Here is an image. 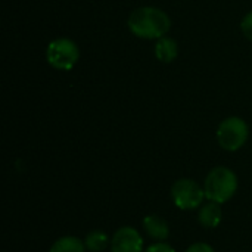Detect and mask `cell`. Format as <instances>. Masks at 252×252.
Instances as JSON below:
<instances>
[{"instance_id": "3957f363", "label": "cell", "mask_w": 252, "mask_h": 252, "mask_svg": "<svg viewBox=\"0 0 252 252\" xmlns=\"http://www.w3.org/2000/svg\"><path fill=\"white\" fill-rule=\"evenodd\" d=\"M250 127L239 117H229L220 123L217 130V142L219 145L229 152L239 151L248 140Z\"/></svg>"}, {"instance_id": "277c9868", "label": "cell", "mask_w": 252, "mask_h": 252, "mask_svg": "<svg viewBox=\"0 0 252 252\" xmlns=\"http://www.w3.org/2000/svg\"><path fill=\"white\" fill-rule=\"evenodd\" d=\"M171 199L179 210L192 211L202 207L205 196L204 188L192 179H180L171 186Z\"/></svg>"}, {"instance_id": "5bb4252c", "label": "cell", "mask_w": 252, "mask_h": 252, "mask_svg": "<svg viewBox=\"0 0 252 252\" xmlns=\"http://www.w3.org/2000/svg\"><path fill=\"white\" fill-rule=\"evenodd\" d=\"M185 252H216L214 251V248L211 247V245H208V244H205V242H196V244H193V245H190L188 250Z\"/></svg>"}, {"instance_id": "52a82bcc", "label": "cell", "mask_w": 252, "mask_h": 252, "mask_svg": "<svg viewBox=\"0 0 252 252\" xmlns=\"http://www.w3.org/2000/svg\"><path fill=\"white\" fill-rule=\"evenodd\" d=\"M142 227H143L145 233L157 242H165L170 236L168 223L162 217L155 216V214L146 216L142 220Z\"/></svg>"}, {"instance_id": "9c48e42d", "label": "cell", "mask_w": 252, "mask_h": 252, "mask_svg": "<svg viewBox=\"0 0 252 252\" xmlns=\"http://www.w3.org/2000/svg\"><path fill=\"white\" fill-rule=\"evenodd\" d=\"M177 53H179V46H177L176 40H173L170 37L158 38V43L155 44V56L161 62H171V61H174Z\"/></svg>"}, {"instance_id": "7a4b0ae2", "label": "cell", "mask_w": 252, "mask_h": 252, "mask_svg": "<svg viewBox=\"0 0 252 252\" xmlns=\"http://www.w3.org/2000/svg\"><path fill=\"white\" fill-rule=\"evenodd\" d=\"M204 190L208 201L223 205L236 195L238 176L227 167H216L205 177Z\"/></svg>"}, {"instance_id": "ba28073f", "label": "cell", "mask_w": 252, "mask_h": 252, "mask_svg": "<svg viewBox=\"0 0 252 252\" xmlns=\"http://www.w3.org/2000/svg\"><path fill=\"white\" fill-rule=\"evenodd\" d=\"M223 219L221 204L208 201L198 211V221L204 229H216Z\"/></svg>"}, {"instance_id": "8992f818", "label": "cell", "mask_w": 252, "mask_h": 252, "mask_svg": "<svg viewBox=\"0 0 252 252\" xmlns=\"http://www.w3.org/2000/svg\"><path fill=\"white\" fill-rule=\"evenodd\" d=\"M111 252H143V238L131 226L120 227L111 238Z\"/></svg>"}, {"instance_id": "7c38bea8", "label": "cell", "mask_w": 252, "mask_h": 252, "mask_svg": "<svg viewBox=\"0 0 252 252\" xmlns=\"http://www.w3.org/2000/svg\"><path fill=\"white\" fill-rule=\"evenodd\" d=\"M241 30H242L244 35L252 41V12H250L248 15H245V18L242 19Z\"/></svg>"}, {"instance_id": "6da1fadb", "label": "cell", "mask_w": 252, "mask_h": 252, "mask_svg": "<svg viewBox=\"0 0 252 252\" xmlns=\"http://www.w3.org/2000/svg\"><path fill=\"white\" fill-rule=\"evenodd\" d=\"M128 28L136 37L140 38H162L171 28V19L158 7L145 6L131 12L128 18Z\"/></svg>"}, {"instance_id": "8fae6325", "label": "cell", "mask_w": 252, "mask_h": 252, "mask_svg": "<svg viewBox=\"0 0 252 252\" xmlns=\"http://www.w3.org/2000/svg\"><path fill=\"white\" fill-rule=\"evenodd\" d=\"M84 245L89 252H103L111 245V239L103 230H92L86 235Z\"/></svg>"}, {"instance_id": "4fadbf2b", "label": "cell", "mask_w": 252, "mask_h": 252, "mask_svg": "<svg viewBox=\"0 0 252 252\" xmlns=\"http://www.w3.org/2000/svg\"><path fill=\"white\" fill-rule=\"evenodd\" d=\"M143 252H176L171 245H168L167 242H157L152 244L149 248H146Z\"/></svg>"}, {"instance_id": "5b68a950", "label": "cell", "mask_w": 252, "mask_h": 252, "mask_svg": "<svg viewBox=\"0 0 252 252\" xmlns=\"http://www.w3.org/2000/svg\"><path fill=\"white\" fill-rule=\"evenodd\" d=\"M46 58L50 66L61 71H69L80 58V49L69 38H56L49 43Z\"/></svg>"}, {"instance_id": "30bf717a", "label": "cell", "mask_w": 252, "mask_h": 252, "mask_svg": "<svg viewBox=\"0 0 252 252\" xmlns=\"http://www.w3.org/2000/svg\"><path fill=\"white\" fill-rule=\"evenodd\" d=\"M84 241H81L77 236H62L56 239L49 252H86Z\"/></svg>"}]
</instances>
